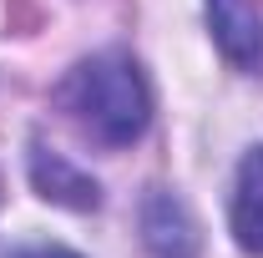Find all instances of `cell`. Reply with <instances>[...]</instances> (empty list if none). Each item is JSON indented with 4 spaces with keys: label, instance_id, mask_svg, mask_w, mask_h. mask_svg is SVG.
<instances>
[{
    "label": "cell",
    "instance_id": "1",
    "mask_svg": "<svg viewBox=\"0 0 263 258\" xmlns=\"http://www.w3.org/2000/svg\"><path fill=\"white\" fill-rule=\"evenodd\" d=\"M56 101L97 147H132L152 122L147 81L127 51H101V56H86L81 66H71Z\"/></svg>",
    "mask_w": 263,
    "mask_h": 258
},
{
    "label": "cell",
    "instance_id": "2",
    "mask_svg": "<svg viewBox=\"0 0 263 258\" xmlns=\"http://www.w3.org/2000/svg\"><path fill=\"white\" fill-rule=\"evenodd\" d=\"M208 26H213V41L223 46V56L238 71L263 66V21L253 0H208Z\"/></svg>",
    "mask_w": 263,
    "mask_h": 258
},
{
    "label": "cell",
    "instance_id": "3",
    "mask_svg": "<svg viewBox=\"0 0 263 258\" xmlns=\"http://www.w3.org/2000/svg\"><path fill=\"white\" fill-rule=\"evenodd\" d=\"M142 238L152 258H197V223L187 202L172 193H152L142 202Z\"/></svg>",
    "mask_w": 263,
    "mask_h": 258
},
{
    "label": "cell",
    "instance_id": "4",
    "mask_svg": "<svg viewBox=\"0 0 263 258\" xmlns=\"http://www.w3.org/2000/svg\"><path fill=\"white\" fill-rule=\"evenodd\" d=\"M31 182H35V193L46 197V202H61V208H76V213H91L101 202L97 182L86 172H76L61 152H46L41 142L31 147Z\"/></svg>",
    "mask_w": 263,
    "mask_h": 258
},
{
    "label": "cell",
    "instance_id": "5",
    "mask_svg": "<svg viewBox=\"0 0 263 258\" xmlns=\"http://www.w3.org/2000/svg\"><path fill=\"white\" fill-rule=\"evenodd\" d=\"M233 238L243 253H263V147H253L238 162L233 188Z\"/></svg>",
    "mask_w": 263,
    "mask_h": 258
},
{
    "label": "cell",
    "instance_id": "6",
    "mask_svg": "<svg viewBox=\"0 0 263 258\" xmlns=\"http://www.w3.org/2000/svg\"><path fill=\"white\" fill-rule=\"evenodd\" d=\"M10 258H81V253H71V248H51V243H35V248H21V253H10Z\"/></svg>",
    "mask_w": 263,
    "mask_h": 258
}]
</instances>
